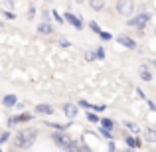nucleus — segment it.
I'll use <instances>...</instances> for the list:
<instances>
[{"mask_svg": "<svg viewBox=\"0 0 156 152\" xmlns=\"http://www.w3.org/2000/svg\"><path fill=\"white\" fill-rule=\"evenodd\" d=\"M126 129H130L133 133H138V126H136V125H133V122H126Z\"/></svg>", "mask_w": 156, "mask_h": 152, "instance_id": "obj_20", "label": "nucleus"}, {"mask_svg": "<svg viewBox=\"0 0 156 152\" xmlns=\"http://www.w3.org/2000/svg\"><path fill=\"white\" fill-rule=\"evenodd\" d=\"M140 79H144V81H150V79H152V75H150V71L146 67H140Z\"/></svg>", "mask_w": 156, "mask_h": 152, "instance_id": "obj_12", "label": "nucleus"}, {"mask_svg": "<svg viewBox=\"0 0 156 152\" xmlns=\"http://www.w3.org/2000/svg\"><path fill=\"white\" fill-rule=\"evenodd\" d=\"M117 10H119V14H122V16H130L134 12L133 0H119L117 2Z\"/></svg>", "mask_w": 156, "mask_h": 152, "instance_id": "obj_3", "label": "nucleus"}, {"mask_svg": "<svg viewBox=\"0 0 156 152\" xmlns=\"http://www.w3.org/2000/svg\"><path fill=\"white\" fill-rule=\"evenodd\" d=\"M119 44H121V46H125V48H129V50H134V48H136V42H134L133 38H129V36H119Z\"/></svg>", "mask_w": 156, "mask_h": 152, "instance_id": "obj_5", "label": "nucleus"}, {"mask_svg": "<svg viewBox=\"0 0 156 152\" xmlns=\"http://www.w3.org/2000/svg\"><path fill=\"white\" fill-rule=\"evenodd\" d=\"M89 26H91V30L95 32V34H99V32H101V28H99V24H97V22H89Z\"/></svg>", "mask_w": 156, "mask_h": 152, "instance_id": "obj_17", "label": "nucleus"}, {"mask_svg": "<svg viewBox=\"0 0 156 152\" xmlns=\"http://www.w3.org/2000/svg\"><path fill=\"white\" fill-rule=\"evenodd\" d=\"M89 2H91V8H95V10H101L105 6V0H89Z\"/></svg>", "mask_w": 156, "mask_h": 152, "instance_id": "obj_14", "label": "nucleus"}, {"mask_svg": "<svg viewBox=\"0 0 156 152\" xmlns=\"http://www.w3.org/2000/svg\"><path fill=\"white\" fill-rule=\"evenodd\" d=\"M53 142L61 148H67V150H77V142H73V138H69L67 134H59L55 133L53 134Z\"/></svg>", "mask_w": 156, "mask_h": 152, "instance_id": "obj_2", "label": "nucleus"}, {"mask_svg": "<svg viewBox=\"0 0 156 152\" xmlns=\"http://www.w3.org/2000/svg\"><path fill=\"white\" fill-rule=\"evenodd\" d=\"M152 65H154V67H156V61H152Z\"/></svg>", "mask_w": 156, "mask_h": 152, "instance_id": "obj_25", "label": "nucleus"}, {"mask_svg": "<svg viewBox=\"0 0 156 152\" xmlns=\"http://www.w3.org/2000/svg\"><path fill=\"white\" fill-rule=\"evenodd\" d=\"M87 118H89V121H91V122H97V121H99V117H97L95 113H91V111H89V113H87Z\"/></svg>", "mask_w": 156, "mask_h": 152, "instance_id": "obj_18", "label": "nucleus"}, {"mask_svg": "<svg viewBox=\"0 0 156 152\" xmlns=\"http://www.w3.org/2000/svg\"><path fill=\"white\" fill-rule=\"evenodd\" d=\"M30 118H32V115H26V113H24V115H18V117H12L10 121H8V125L12 126L14 122H28Z\"/></svg>", "mask_w": 156, "mask_h": 152, "instance_id": "obj_6", "label": "nucleus"}, {"mask_svg": "<svg viewBox=\"0 0 156 152\" xmlns=\"http://www.w3.org/2000/svg\"><path fill=\"white\" fill-rule=\"evenodd\" d=\"M101 125H103L105 126V129H113V121H111V118H103V121H101Z\"/></svg>", "mask_w": 156, "mask_h": 152, "instance_id": "obj_16", "label": "nucleus"}, {"mask_svg": "<svg viewBox=\"0 0 156 152\" xmlns=\"http://www.w3.org/2000/svg\"><path fill=\"white\" fill-rule=\"evenodd\" d=\"M36 113H38V115H51L53 113V107L51 105H44V103H42V105L36 107Z\"/></svg>", "mask_w": 156, "mask_h": 152, "instance_id": "obj_7", "label": "nucleus"}, {"mask_svg": "<svg viewBox=\"0 0 156 152\" xmlns=\"http://www.w3.org/2000/svg\"><path fill=\"white\" fill-rule=\"evenodd\" d=\"M63 113L67 115L69 118H73V117L77 115V107H75V105H71V103H67V105L63 107Z\"/></svg>", "mask_w": 156, "mask_h": 152, "instance_id": "obj_9", "label": "nucleus"}, {"mask_svg": "<svg viewBox=\"0 0 156 152\" xmlns=\"http://www.w3.org/2000/svg\"><path fill=\"white\" fill-rule=\"evenodd\" d=\"M126 144H129L130 148H136V146H140V140H136V138L129 136V138H126Z\"/></svg>", "mask_w": 156, "mask_h": 152, "instance_id": "obj_15", "label": "nucleus"}, {"mask_svg": "<svg viewBox=\"0 0 156 152\" xmlns=\"http://www.w3.org/2000/svg\"><path fill=\"white\" fill-rule=\"evenodd\" d=\"M8 138H10V134H8V133H4L2 136H0V144H4V142H6Z\"/></svg>", "mask_w": 156, "mask_h": 152, "instance_id": "obj_22", "label": "nucleus"}, {"mask_svg": "<svg viewBox=\"0 0 156 152\" xmlns=\"http://www.w3.org/2000/svg\"><path fill=\"white\" fill-rule=\"evenodd\" d=\"M148 20H150V14H146V12H144V14H138L136 18L129 20V24H130V26H136L138 30H142V28L148 24Z\"/></svg>", "mask_w": 156, "mask_h": 152, "instance_id": "obj_4", "label": "nucleus"}, {"mask_svg": "<svg viewBox=\"0 0 156 152\" xmlns=\"http://www.w3.org/2000/svg\"><path fill=\"white\" fill-rule=\"evenodd\" d=\"M99 36H101V38H103V40H107V42H109V40H111V38H113V36H111V34H109V32H103V30H101V32H99Z\"/></svg>", "mask_w": 156, "mask_h": 152, "instance_id": "obj_19", "label": "nucleus"}, {"mask_svg": "<svg viewBox=\"0 0 156 152\" xmlns=\"http://www.w3.org/2000/svg\"><path fill=\"white\" fill-rule=\"evenodd\" d=\"M95 57H99V59H103V57H105V51H103V48H99V50H97Z\"/></svg>", "mask_w": 156, "mask_h": 152, "instance_id": "obj_21", "label": "nucleus"}, {"mask_svg": "<svg viewBox=\"0 0 156 152\" xmlns=\"http://www.w3.org/2000/svg\"><path fill=\"white\" fill-rule=\"evenodd\" d=\"M79 105L87 107V109H93V111H97V113H101V111H105V107H103V105H91V103H87V101H81Z\"/></svg>", "mask_w": 156, "mask_h": 152, "instance_id": "obj_11", "label": "nucleus"}, {"mask_svg": "<svg viewBox=\"0 0 156 152\" xmlns=\"http://www.w3.org/2000/svg\"><path fill=\"white\" fill-rule=\"evenodd\" d=\"M65 20H67L71 26H75V30H81V20L77 18V16H73V14H65Z\"/></svg>", "mask_w": 156, "mask_h": 152, "instance_id": "obj_8", "label": "nucleus"}, {"mask_svg": "<svg viewBox=\"0 0 156 152\" xmlns=\"http://www.w3.org/2000/svg\"><path fill=\"white\" fill-rule=\"evenodd\" d=\"M51 14H53V16H55V20H57V22H59V24H61V22H63V18H61V16H59V14H57V12H51Z\"/></svg>", "mask_w": 156, "mask_h": 152, "instance_id": "obj_23", "label": "nucleus"}, {"mask_svg": "<svg viewBox=\"0 0 156 152\" xmlns=\"http://www.w3.org/2000/svg\"><path fill=\"white\" fill-rule=\"evenodd\" d=\"M85 57H87V59H89V61H93V59H95V53H91V51H87V55H85Z\"/></svg>", "mask_w": 156, "mask_h": 152, "instance_id": "obj_24", "label": "nucleus"}, {"mask_svg": "<svg viewBox=\"0 0 156 152\" xmlns=\"http://www.w3.org/2000/svg\"><path fill=\"white\" fill-rule=\"evenodd\" d=\"M36 136H38V130L36 129H26V130H22V133L16 134L14 144L18 146V148H30L32 142L36 140Z\"/></svg>", "mask_w": 156, "mask_h": 152, "instance_id": "obj_1", "label": "nucleus"}, {"mask_svg": "<svg viewBox=\"0 0 156 152\" xmlns=\"http://www.w3.org/2000/svg\"><path fill=\"white\" fill-rule=\"evenodd\" d=\"M4 105H6V107H14L16 105V97L14 95H6V97H4Z\"/></svg>", "mask_w": 156, "mask_h": 152, "instance_id": "obj_13", "label": "nucleus"}, {"mask_svg": "<svg viewBox=\"0 0 156 152\" xmlns=\"http://www.w3.org/2000/svg\"><path fill=\"white\" fill-rule=\"evenodd\" d=\"M38 32H40V34H51V26L46 22V20H44V22L38 26Z\"/></svg>", "mask_w": 156, "mask_h": 152, "instance_id": "obj_10", "label": "nucleus"}]
</instances>
